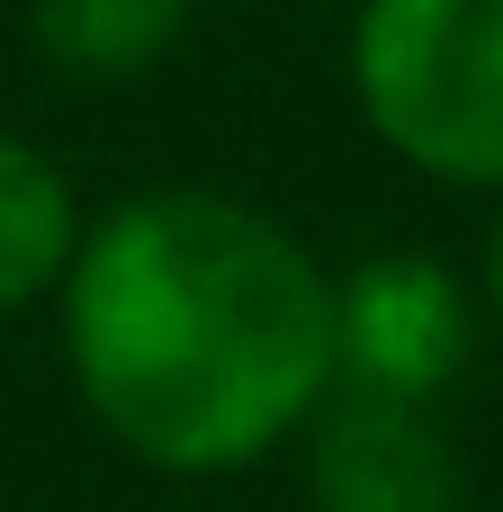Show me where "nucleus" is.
<instances>
[{"instance_id":"nucleus-7","label":"nucleus","mask_w":503,"mask_h":512,"mask_svg":"<svg viewBox=\"0 0 503 512\" xmlns=\"http://www.w3.org/2000/svg\"><path fill=\"white\" fill-rule=\"evenodd\" d=\"M477 306L503 333V198H495V225H486V252H477Z\"/></svg>"},{"instance_id":"nucleus-3","label":"nucleus","mask_w":503,"mask_h":512,"mask_svg":"<svg viewBox=\"0 0 503 512\" xmlns=\"http://www.w3.org/2000/svg\"><path fill=\"white\" fill-rule=\"evenodd\" d=\"M486 342L477 279L450 270L423 243H387L351 270H333V387L351 396H405L441 405Z\"/></svg>"},{"instance_id":"nucleus-2","label":"nucleus","mask_w":503,"mask_h":512,"mask_svg":"<svg viewBox=\"0 0 503 512\" xmlns=\"http://www.w3.org/2000/svg\"><path fill=\"white\" fill-rule=\"evenodd\" d=\"M351 108L405 171L503 198V0H360Z\"/></svg>"},{"instance_id":"nucleus-6","label":"nucleus","mask_w":503,"mask_h":512,"mask_svg":"<svg viewBox=\"0 0 503 512\" xmlns=\"http://www.w3.org/2000/svg\"><path fill=\"white\" fill-rule=\"evenodd\" d=\"M81 225L90 216H81L72 171L45 144H27V135L0 126V324L27 315V306H54Z\"/></svg>"},{"instance_id":"nucleus-1","label":"nucleus","mask_w":503,"mask_h":512,"mask_svg":"<svg viewBox=\"0 0 503 512\" xmlns=\"http://www.w3.org/2000/svg\"><path fill=\"white\" fill-rule=\"evenodd\" d=\"M81 414L153 477H252L333 396V270L252 198L162 180L81 225L54 288Z\"/></svg>"},{"instance_id":"nucleus-5","label":"nucleus","mask_w":503,"mask_h":512,"mask_svg":"<svg viewBox=\"0 0 503 512\" xmlns=\"http://www.w3.org/2000/svg\"><path fill=\"white\" fill-rule=\"evenodd\" d=\"M189 18L198 0H27V45L72 90H126L180 54Z\"/></svg>"},{"instance_id":"nucleus-4","label":"nucleus","mask_w":503,"mask_h":512,"mask_svg":"<svg viewBox=\"0 0 503 512\" xmlns=\"http://www.w3.org/2000/svg\"><path fill=\"white\" fill-rule=\"evenodd\" d=\"M297 450H306L315 512H477L468 450L441 423V405L333 387L315 405V423L297 432Z\"/></svg>"}]
</instances>
